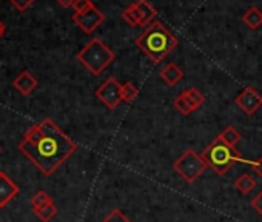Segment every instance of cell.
I'll use <instances>...</instances> for the list:
<instances>
[{"label": "cell", "instance_id": "6da1fadb", "mask_svg": "<svg viewBox=\"0 0 262 222\" xmlns=\"http://www.w3.org/2000/svg\"><path fill=\"white\" fill-rule=\"evenodd\" d=\"M19 150L43 176H51L73 153H76L77 145L53 119L47 118L40 124L28 128L19 144Z\"/></svg>", "mask_w": 262, "mask_h": 222}, {"label": "cell", "instance_id": "7a4b0ae2", "mask_svg": "<svg viewBox=\"0 0 262 222\" xmlns=\"http://www.w3.org/2000/svg\"><path fill=\"white\" fill-rule=\"evenodd\" d=\"M135 43L153 63H161L178 47L179 40L162 22L155 20L145 27Z\"/></svg>", "mask_w": 262, "mask_h": 222}, {"label": "cell", "instance_id": "3957f363", "mask_svg": "<svg viewBox=\"0 0 262 222\" xmlns=\"http://www.w3.org/2000/svg\"><path fill=\"white\" fill-rule=\"evenodd\" d=\"M201 156L204 158L205 164L219 176H224L237 162L248 164V165H251L253 162V161L244 159L234 147L224 142L219 136L202 151Z\"/></svg>", "mask_w": 262, "mask_h": 222}, {"label": "cell", "instance_id": "277c9868", "mask_svg": "<svg viewBox=\"0 0 262 222\" xmlns=\"http://www.w3.org/2000/svg\"><path fill=\"white\" fill-rule=\"evenodd\" d=\"M116 59L113 50H110L100 39H93L77 53V60L93 74L99 76L103 73Z\"/></svg>", "mask_w": 262, "mask_h": 222}, {"label": "cell", "instance_id": "5b68a950", "mask_svg": "<svg viewBox=\"0 0 262 222\" xmlns=\"http://www.w3.org/2000/svg\"><path fill=\"white\" fill-rule=\"evenodd\" d=\"M207 167L208 165L205 164L204 158L198 154L193 148H188L187 151H184L173 164V170L187 184H193L207 170Z\"/></svg>", "mask_w": 262, "mask_h": 222}, {"label": "cell", "instance_id": "8992f818", "mask_svg": "<svg viewBox=\"0 0 262 222\" xmlns=\"http://www.w3.org/2000/svg\"><path fill=\"white\" fill-rule=\"evenodd\" d=\"M122 83H119L117 79L108 77L97 90H96V97L108 108V109H116L120 102H122V93H120Z\"/></svg>", "mask_w": 262, "mask_h": 222}, {"label": "cell", "instance_id": "52a82bcc", "mask_svg": "<svg viewBox=\"0 0 262 222\" xmlns=\"http://www.w3.org/2000/svg\"><path fill=\"white\" fill-rule=\"evenodd\" d=\"M73 22L83 33L91 34V33H94L105 22V16H103V13H100V10H97L96 7H93V8H90L85 13H74Z\"/></svg>", "mask_w": 262, "mask_h": 222}, {"label": "cell", "instance_id": "ba28073f", "mask_svg": "<svg viewBox=\"0 0 262 222\" xmlns=\"http://www.w3.org/2000/svg\"><path fill=\"white\" fill-rule=\"evenodd\" d=\"M236 105L247 116H253L262 106V96L253 86H245L236 97Z\"/></svg>", "mask_w": 262, "mask_h": 222}, {"label": "cell", "instance_id": "9c48e42d", "mask_svg": "<svg viewBox=\"0 0 262 222\" xmlns=\"http://www.w3.org/2000/svg\"><path fill=\"white\" fill-rule=\"evenodd\" d=\"M19 194V185L10 179L4 171H0V208L7 207Z\"/></svg>", "mask_w": 262, "mask_h": 222}, {"label": "cell", "instance_id": "30bf717a", "mask_svg": "<svg viewBox=\"0 0 262 222\" xmlns=\"http://www.w3.org/2000/svg\"><path fill=\"white\" fill-rule=\"evenodd\" d=\"M13 85L14 88L24 94V96H30L36 88H37V79L28 71V70H24L14 80H13Z\"/></svg>", "mask_w": 262, "mask_h": 222}, {"label": "cell", "instance_id": "8fae6325", "mask_svg": "<svg viewBox=\"0 0 262 222\" xmlns=\"http://www.w3.org/2000/svg\"><path fill=\"white\" fill-rule=\"evenodd\" d=\"M159 77L168 85V86H174L178 85L182 77H184V71L176 65V63H168L159 74Z\"/></svg>", "mask_w": 262, "mask_h": 222}, {"label": "cell", "instance_id": "7c38bea8", "mask_svg": "<svg viewBox=\"0 0 262 222\" xmlns=\"http://www.w3.org/2000/svg\"><path fill=\"white\" fill-rule=\"evenodd\" d=\"M135 5L142 16V27H148L151 22H155L158 11L150 2H147V0H138V2H135Z\"/></svg>", "mask_w": 262, "mask_h": 222}, {"label": "cell", "instance_id": "4fadbf2b", "mask_svg": "<svg viewBox=\"0 0 262 222\" xmlns=\"http://www.w3.org/2000/svg\"><path fill=\"white\" fill-rule=\"evenodd\" d=\"M242 22L247 28L250 30H257L262 27V11L256 7L248 8L244 16H242Z\"/></svg>", "mask_w": 262, "mask_h": 222}, {"label": "cell", "instance_id": "5bb4252c", "mask_svg": "<svg viewBox=\"0 0 262 222\" xmlns=\"http://www.w3.org/2000/svg\"><path fill=\"white\" fill-rule=\"evenodd\" d=\"M120 17L129 27H142V16H141V13H139V10L136 8L135 4H131L128 8H125L120 13Z\"/></svg>", "mask_w": 262, "mask_h": 222}, {"label": "cell", "instance_id": "9a60e30c", "mask_svg": "<svg viewBox=\"0 0 262 222\" xmlns=\"http://www.w3.org/2000/svg\"><path fill=\"white\" fill-rule=\"evenodd\" d=\"M234 187H236V190H237L239 193L248 194V193H251V191L256 188V181H254L250 174L245 173V174H241V176L236 179Z\"/></svg>", "mask_w": 262, "mask_h": 222}, {"label": "cell", "instance_id": "2e32d148", "mask_svg": "<svg viewBox=\"0 0 262 222\" xmlns=\"http://www.w3.org/2000/svg\"><path fill=\"white\" fill-rule=\"evenodd\" d=\"M174 108L179 111V113L182 115V116H190L193 111H196L198 108L190 102V99L188 97H185L184 94H181V96H178L176 99H174Z\"/></svg>", "mask_w": 262, "mask_h": 222}, {"label": "cell", "instance_id": "e0dca14e", "mask_svg": "<svg viewBox=\"0 0 262 222\" xmlns=\"http://www.w3.org/2000/svg\"><path fill=\"white\" fill-rule=\"evenodd\" d=\"M33 211H34V214H36L42 222L51 220V219L59 213V210H57V207L54 205V202H50V204H47V205H43V207H40V208H37V210H33Z\"/></svg>", "mask_w": 262, "mask_h": 222}, {"label": "cell", "instance_id": "ac0fdd59", "mask_svg": "<svg viewBox=\"0 0 262 222\" xmlns=\"http://www.w3.org/2000/svg\"><path fill=\"white\" fill-rule=\"evenodd\" d=\"M120 93H122V102H125V103H131L139 96V90H138V86H135L133 82L122 83Z\"/></svg>", "mask_w": 262, "mask_h": 222}, {"label": "cell", "instance_id": "d6986e66", "mask_svg": "<svg viewBox=\"0 0 262 222\" xmlns=\"http://www.w3.org/2000/svg\"><path fill=\"white\" fill-rule=\"evenodd\" d=\"M219 138L224 141V142H227L228 145H231V147H236V144L237 142H241V139H242V136H241V133L234 128V127H227L221 135H219Z\"/></svg>", "mask_w": 262, "mask_h": 222}, {"label": "cell", "instance_id": "ffe728a7", "mask_svg": "<svg viewBox=\"0 0 262 222\" xmlns=\"http://www.w3.org/2000/svg\"><path fill=\"white\" fill-rule=\"evenodd\" d=\"M50 202H53V197H51L45 190L37 191V193L31 197V207H33V210H37V208H40V207L50 204Z\"/></svg>", "mask_w": 262, "mask_h": 222}, {"label": "cell", "instance_id": "44dd1931", "mask_svg": "<svg viewBox=\"0 0 262 222\" xmlns=\"http://www.w3.org/2000/svg\"><path fill=\"white\" fill-rule=\"evenodd\" d=\"M185 97H188L190 99V102L196 106V108H199L201 105H204L205 103V96L198 90V88H188L187 91H184L182 93Z\"/></svg>", "mask_w": 262, "mask_h": 222}, {"label": "cell", "instance_id": "7402d4cb", "mask_svg": "<svg viewBox=\"0 0 262 222\" xmlns=\"http://www.w3.org/2000/svg\"><path fill=\"white\" fill-rule=\"evenodd\" d=\"M102 222H131V220L119 208H114L106 214V217Z\"/></svg>", "mask_w": 262, "mask_h": 222}, {"label": "cell", "instance_id": "603a6c76", "mask_svg": "<svg viewBox=\"0 0 262 222\" xmlns=\"http://www.w3.org/2000/svg\"><path fill=\"white\" fill-rule=\"evenodd\" d=\"M93 7H94V5H93L91 0H76L74 5H73V8H74L76 13H85V11H88L90 8H93Z\"/></svg>", "mask_w": 262, "mask_h": 222}, {"label": "cell", "instance_id": "cb8c5ba5", "mask_svg": "<svg viewBox=\"0 0 262 222\" xmlns=\"http://www.w3.org/2000/svg\"><path fill=\"white\" fill-rule=\"evenodd\" d=\"M251 207L256 210L257 214L262 216V191H259V193L251 199Z\"/></svg>", "mask_w": 262, "mask_h": 222}, {"label": "cell", "instance_id": "d4e9b609", "mask_svg": "<svg viewBox=\"0 0 262 222\" xmlns=\"http://www.w3.org/2000/svg\"><path fill=\"white\" fill-rule=\"evenodd\" d=\"M10 2H11L19 11H25V10L34 2V0H10Z\"/></svg>", "mask_w": 262, "mask_h": 222}, {"label": "cell", "instance_id": "484cf974", "mask_svg": "<svg viewBox=\"0 0 262 222\" xmlns=\"http://www.w3.org/2000/svg\"><path fill=\"white\" fill-rule=\"evenodd\" d=\"M250 167L253 168V173H254L257 177H260V179H262V156H260L259 159L253 161Z\"/></svg>", "mask_w": 262, "mask_h": 222}, {"label": "cell", "instance_id": "4316f807", "mask_svg": "<svg viewBox=\"0 0 262 222\" xmlns=\"http://www.w3.org/2000/svg\"><path fill=\"white\" fill-rule=\"evenodd\" d=\"M74 2H76V0H57V4H59L60 7H63V8H70V7H73V5H74Z\"/></svg>", "mask_w": 262, "mask_h": 222}, {"label": "cell", "instance_id": "83f0119b", "mask_svg": "<svg viewBox=\"0 0 262 222\" xmlns=\"http://www.w3.org/2000/svg\"><path fill=\"white\" fill-rule=\"evenodd\" d=\"M5 31H7V27H5V24L0 20V39L4 37V34H5Z\"/></svg>", "mask_w": 262, "mask_h": 222}, {"label": "cell", "instance_id": "f1b7e54d", "mask_svg": "<svg viewBox=\"0 0 262 222\" xmlns=\"http://www.w3.org/2000/svg\"><path fill=\"white\" fill-rule=\"evenodd\" d=\"M0 151H2V147H0Z\"/></svg>", "mask_w": 262, "mask_h": 222}]
</instances>
